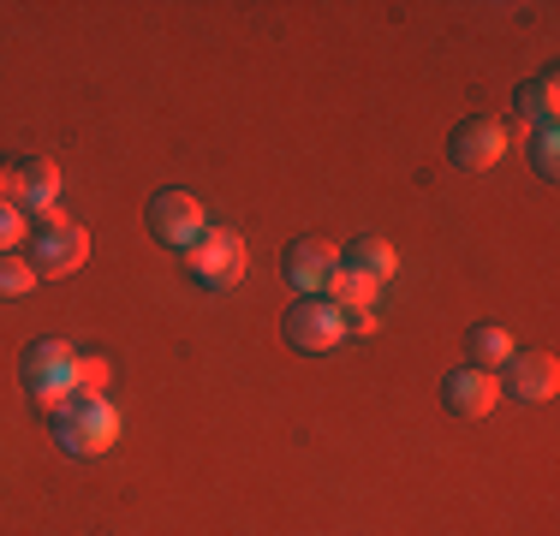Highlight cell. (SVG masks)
Instances as JSON below:
<instances>
[{
  "instance_id": "13",
  "label": "cell",
  "mask_w": 560,
  "mask_h": 536,
  "mask_svg": "<svg viewBox=\"0 0 560 536\" xmlns=\"http://www.w3.org/2000/svg\"><path fill=\"white\" fill-rule=\"evenodd\" d=\"M513 107H518L525 126H555V119H560V78L542 72V78H530V84H518Z\"/></svg>"
},
{
  "instance_id": "2",
  "label": "cell",
  "mask_w": 560,
  "mask_h": 536,
  "mask_svg": "<svg viewBox=\"0 0 560 536\" xmlns=\"http://www.w3.org/2000/svg\"><path fill=\"white\" fill-rule=\"evenodd\" d=\"M72 370H78V352L66 340H36L31 352H24V364H19V382H24V394H31L36 406L60 411L66 399H72Z\"/></svg>"
},
{
  "instance_id": "15",
  "label": "cell",
  "mask_w": 560,
  "mask_h": 536,
  "mask_svg": "<svg viewBox=\"0 0 560 536\" xmlns=\"http://www.w3.org/2000/svg\"><path fill=\"white\" fill-rule=\"evenodd\" d=\"M376 299H382V287H376V280H364V275H352V268H340L335 287H328V304H335L340 316H352V311H376Z\"/></svg>"
},
{
  "instance_id": "1",
  "label": "cell",
  "mask_w": 560,
  "mask_h": 536,
  "mask_svg": "<svg viewBox=\"0 0 560 536\" xmlns=\"http://www.w3.org/2000/svg\"><path fill=\"white\" fill-rule=\"evenodd\" d=\"M55 441L72 459H96V453H108L119 441V411L102 394H72L55 411Z\"/></svg>"
},
{
  "instance_id": "18",
  "label": "cell",
  "mask_w": 560,
  "mask_h": 536,
  "mask_svg": "<svg viewBox=\"0 0 560 536\" xmlns=\"http://www.w3.org/2000/svg\"><path fill=\"white\" fill-rule=\"evenodd\" d=\"M102 387H108V364H102V358H84V352H78L72 394H102Z\"/></svg>"
},
{
  "instance_id": "8",
  "label": "cell",
  "mask_w": 560,
  "mask_h": 536,
  "mask_svg": "<svg viewBox=\"0 0 560 536\" xmlns=\"http://www.w3.org/2000/svg\"><path fill=\"white\" fill-rule=\"evenodd\" d=\"M203 203H197L191 191H162L150 203V233L162 238V245H179V250H191L197 238H203Z\"/></svg>"
},
{
  "instance_id": "14",
  "label": "cell",
  "mask_w": 560,
  "mask_h": 536,
  "mask_svg": "<svg viewBox=\"0 0 560 536\" xmlns=\"http://www.w3.org/2000/svg\"><path fill=\"white\" fill-rule=\"evenodd\" d=\"M465 346H471V370H489V375L506 370V358L518 352V346H513V334H506L501 322H477V328H471V340H465Z\"/></svg>"
},
{
  "instance_id": "4",
  "label": "cell",
  "mask_w": 560,
  "mask_h": 536,
  "mask_svg": "<svg viewBox=\"0 0 560 536\" xmlns=\"http://www.w3.org/2000/svg\"><path fill=\"white\" fill-rule=\"evenodd\" d=\"M185 257H191V275L203 280V287H215V292L245 280V238L226 233V226H203V238H197Z\"/></svg>"
},
{
  "instance_id": "3",
  "label": "cell",
  "mask_w": 560,
  "mask_h": 536,
  "mask_svg": "<svg viewBox=\"0 0 560 536\" xmlns=\"http://www.w3.org/2000/svg\"><path fill=\"white\" fill-rule=\"evenodd\" d=\"M90 257V233L84 226H72V221H48V226H36V238H31V268H36V280H66V275H78Z\"/></svg>"
},
{
  "instance_id": "12",
  "label": "cell",
  "mask_w": 560,
  "mask_h": 536,
  "mask_svg": "<svg viewBox=\"0 0 560 536\" xmlns=\"http://www.w3.org/2000/svg\"><path fill=\"white\" fill-rule=\"evenodd\" d=\"M340 268H352V275H364V280H376V287H388L394 280V268H399V257H394V245L388 238H352L346 245V257H340Z\"/></svg>"
},
{
  "instance_id": "5",
  "label": "cell",
  "mask_w": 560,
  "mask_h": 536,
  "mask_svg": "<svg viewBox=\"0 0 560 536\" xmlns=\"http://www.w3.org/2000/svg\"><path fill=\"white\" fill-rule=\"evenodd\" d=\"M287 346H299L311 358L335 352V346H346V316L328 299H299L287 311Z\"/></svg>"
},
{
  "instance_id": "9",
  "label": "cell",
  "mask_w": 560,
  "mask_h": 536,
  "mask_svg": "<svg viewBox=\"0 0 560 536\" xmlns=\"http://www.w3.org/2000/svg\"><path fill=\"white\" fill-rule=\"evenodd\" d=\"M442 399H447V411L453 418H489L495 411V399H501V382L489 370H453L447 382H442Z\"/></svg>"
},
{
  "instance_id": "16",
  "label": "cell",
  "mask_w": 560,
  "mask_h": 536,
  "mask_svg": "<svg viewBox=\"0 0 560 536\" xmlns=\"http://www.w3.org/2000/svg\"><path fill=\"white\" fill-rule=\"evenodd\" d=\"M36 287V268L24 257H0V299H31Z\"/></svg>"
},
{
  "instance_id": "19",
  "label": "cell",
  "mask_w": 560,
  "mask_h": 536,
  "mask_svg": "<svg viewBox=\"0 0 560 536\" xmlns=\"http://www.w3.org/2000/svg\"><path fill=\"white\" fill-rule=\"evenodd\" d=\"M19 238H24V214L12 209V203H0V257H12V250H19Z\"/></svg>"
},
{
  "instance_id": "10",
  "label": "cell",
  "mask_w": 560,
  "mask_h": 536,
  "mask_svg": "<svg viewBox=\"0 0 560 536\" xmlns=\"http://www.w3.org/2000/svg\"><path fill=\"white\" fill-rule=\"evenodd\" d=\"M555 387H560L555 352H513V358H506V387H501V394H513V399H555Z\"/></svg>"
},
{
  "instance_id": "7",
  "label": "cell",
  "mask_w": 560,
  "mask_h": 536,
  "mask_svg": "<svg viewBox=\"0 0 560 536\" xmlns=\"http://www.w3.org/2000/svg\"><path fill=\"white\" fill-rule=\"evenodd\" d=\"M280 268H287V280L304 299H328V287H335V275H340V250L328 245V238H299V245L280 257Z\"/></svg>"
},
{
  "instance_id": "11",
  "label": "cell",
  "mask_w": 560,
  "mask_h": 536,
  "mask_svg": "<svg viewBox=\"0 0 560 536\" xmlns=\"http://www.w3.org/2000/svg\"><path fill=\"white\" fill-rule=\"evenodd\" d=\"M55 203H60V167H55L48 155L24 161V197H19V214H31L36 226H48V221H60Z\"/></svg>"
},
{
  "instance_id": "17",
  "label": "cell",
  "mask_w": 560,
  "mask_h": 536,
  "mask_svg": "<svg viewBox=\"0 0 560 536\" xmlns=\"http://www.w3.org/2000/svg\"><path fill=\"white\" fill-rule=\"evenodd\" d=\"M530 161H537L542 179H555V173H560V138H555V126H537V138H530Z\"/></svg>"
},
{
  "instance_id": "6",
  "label": "cell",
  "mask_w": 560,
  "mask_h": 536,
  "mask_svg": "<svg viewBox=\"0 0 560 536\" xmlns=\"http://www.w3.org/2000/svg\"><path fill=\"white\" fill-rule=\"evenodd\" d=\"M447 155H453V167H465V173H489L506 155V126L501 119H483V114L459 119L453 138H447Z\"/></svg>"
},
{
  "instance_id": "20",
  "label": "cell",
  "mask_w": 560,
  "mask_h": 536,
  "mask_svg": "<svg viewBox=\"0 0 560 536\" xmlns=\"http://www.w3.org/2000/svg\"><path fill=\"white\" fill-rule=\"evenodd\" d=\"M19 197H24V161H0V203L19 209Z\"/></svg>"
}]
</instances>
